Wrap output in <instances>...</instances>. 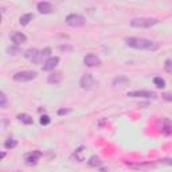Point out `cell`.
Returning <instances> with one entry per match:
<instances>
[{"label": "cell", "mask_w": 172, "mask_h": 172, "mask_svg": "<svg viewBox=\"0 0 172 172\" xmlns=\"http://www.w3.org/2000/svg\"><path fill=\"white\" fill-rule=\"evenodd\" d=\"M125 43L132 48L136 50H147V51H155L159 48V43L149 41L145 38H134V36H129L125 38Z\"/></svg>", "instance_id": "cell-1"}, {"label": "cell", "mask_w": 172, "mask_h": 172, "mask_svg": "<svg viewBox=\"0 0 172 172\" xmlns=\"http://www.w3.org/2000/svg\"><path fill=\"white\" fill-rule=\"evenodd\" d=\"M157 23L159 20L155 18H134L131 20V26L134 28H149Z\"/></svg>", "instance_id": "cell-2"}, {"label": "cell", "mask_w": 172, "mask_h": 172, "mask_svg": "<svg viewBox=\"0 0 172 172\" xmlns=\"http://www.w3.org/2000/svg\"><path fill=\"white\" fill-rule=\"evenodd\" d=\"M38 73L32 70H24V71H18L16 74H14V81L16 82H30L32 79L36 78Z\"/></svg>", "instance_id": "cell-3"}, {"label": "cell", "mask_w": 172, "mask_h": 172, "mask_svg": "<svg viewBox=\"0 0 172 172\" xmlns=\"http://www.w3.org/2000/svg\"><path fill=\"white\" fill-rule=\"evenodd\" d=\"M66 23L71 27H82V26L86 24V19L82 15H78V14H70L66 18Z\"/></svg>", "instance_id": "cell-4"}, {"label": "cell", "mask_w": 172, "mask_h": 172, "mask_svg": "<svg viewBox=\"0 0 172 172\" xmlns=\"http://www.w3.org/2000/svg\"><path fill=\"white\" fill-rule=\"evenodd\" d=\"M128 97H140V98H157V94L151 90H136V91H129Z\"/></svg>", "instance_id": "cell-5"}, {"label": "cell", "mask_w": 172, "mask_h": 172, "mask_svg": "<svg viewBox=\"0 0 172 172\" xmlns=\"http://www.w3.org/2000/svg\"><path fill=\"white\" fill-rule=\"evenodd\" d=\"M79 85H81V88L84 89V90H90V89H93L94 86V78L91 74H85V75H82L81 81H79Z\"/></svg>", "instance_id": "cell-6"}, {"label": "cell", "mask_w": 172, "mask_h": 172, "mask_svg": "<svg viewBox=\"0 0 172 172\" xmlns=\"http://www.w3.org/2000/svg\"><path fill=\"white\" fill-rule=\"evenodd\" d=\"M58 63H59V58H58V57H50V58H48L47 61L43 63L42 70L43 71H51V70H54V69L58 66Z\"/></svg>", "instance_id": "cell-7"}, {"label": "cell", "mask_w": 172, "mask_h": 172, "mask_svg": "<svg viewBox=\"0 0 172 172\" xmlns=\"http://www.w3.org/2000/svg\"><path fill=\"white\" fill-rule=\"evenodd\" d=\"M36 8H38V11L41 14H43V15H48V14L54 12V5L51 4L50 2H41V3H38Z\"/></svg>", "instance_id": "cell-8"}, {"label": "cell", "mask_w": 172, "mask_h": 172, "mask_svg": "<svg viewBox=\"0 0 172 172\" xmlns=\"http://www.w3.org/2000/svg\"><path fill=\"white\" fill-rule=\"evenodd\" d=\"M84 63L89 67H94V66H100L101 65V59L98 58L94 54H88V55L84 58Z\"/></svg>", "instance_id": "cell-9"}, {"label": "cell", "mask_w": 172, "mask_h": 172, "mask_svg": "<svg viewBox=\"0 0 172 172\" xmlns=\"http://www.w3.org/2000/svg\"><path fill=\"white\" fill-rule=\"evenodd\" d=\"M41 156H42V152H39V151H32L28 155H26V163H27V165H35Z\"/></svg>", "instance_id": "cell-10"}, {"label": "cell", "mask_w": 172, "mask_h": 172, "mask_svg": "<svg viewBox=\"0 0 172 172\" xmlns=\"http://www.w3.org/2000/svg\"><path fill=\"white\" fill-rule=\"evenodd\" d=\"M10 38H11V41L15 43V46H19L20 43H24L26 41H27V36H26L24 34H22V32H12Z\"/></svg>", "instance_id": "cell-11"}, {"label": "cell", "mask_w": 172, "mask_h": 172, "mask_svg": "<svg viewBox=\"0 0 172 172\" xmlns=\"http://www.w3.org/2000/svg\"><path fill=\"white\" fill-rule=\"evenodd\" d=\"M50 55H51V48L50 47L43 48V50L39 51V55H38V58L35 59V63H41L43 59H46V61H47V59L50 58Z\"/></svg>", "instance_id": "cell-12"}, {"label": "cell", "mask_w": 172, "mask_h": 172, "mask_svg": "<svg viewBox=\"0 0 172 172\" xmlns=\"http://www.w3.org/2000/svg\"><path fill=\"white\" fill-rule=\"evenodd\" d=\"M39 51L41 50H38V48H28V50L24 53V57L27 59H30V61L35 62V59L38 58V55H39Z\"/></svg>", "instance_id": "cell-13"}, {"label": "cell", "mask_w": 172, "mask_h": 172, "mask_svg": "<svg viewBox=\"0 0 172 172\" xmlns=\"http://www.w3.org/2000/svg\"><path fill=\"white\" fill-rule=\"evenodd\" d=\"M62 79H63V75H62L61 73H53V74L48 75L47 82H48V84H54V85H55V84H61Z\"/></svg>", "instance_id": "cell-14"}, {"label": "cell", "mask_w": 172, "mask_h": 172, "mask_svg": "<svg viewBox=\"0 0 172 172\" xmlns=\"http://www.w3.org/2000/svg\"><path fill=\"white\" fill-rule=\"evenodd\" d=\"M161 132L165 136H171L172 134V122L168 120H163V127H161Z\"/></svg>", "instance_id": "cell-15"}, {"label": "cell", "mask_w": 172, "mask_h": 172, "mask_svg": "<svg viewBox=\"0 0 172 172\" xmlns=\"http://www.w3.org/2000/svg\"><path fill=\"white\" fill-rule=\"evenodd\" d=\"M18 120L20 122H23V124H26V125H31L34 122V120H32V117L31 116H28V114H26V113H22V114H18Z\"/></svg>", "instance_id": "cell-16"}, {"label": "cell", "mask_w": 172, "mask_h": 172, "mask_svg": "<svg viewBox=\"0 0 172 172\" xmlns=\"http://www.w3.org/2000/svg\"><path fill=\"white\" fill-rule=\"evenodd\" d=\"M34 19V14H24V15L20 16V19H19V23H20L22 26H27L28 23Z\"/></svg>", "instance_id": "cell-17"}, {"label": "cell", "mask_w": 172, "mask_h": 172, "mask_svg": "<svg viewBox=\"0 0 172 172\" xmlns=\"http://www.w3.org/2000/svg\"><path fill=\"white\" fill-rule=\"evenodd\" d=\"M20 47L19 46H10V47H7V54L8 55H18V54H20Z\"/></svg>", "instance_id": "cell-18"}, {"label": "cell", "mask_w": 172, "mask_h": 172, "mask_svg": "<svg viewBox=\"0 0 172 172\" xmlns=\"http://www.w3.org/2000/svg\"><path fill=\"white\" fill-rule=\"evenodd\" d=\"M88 164L90 165V167H98V165H101V159H100L98 156H91L90 159H89Z\"/></svg>", "instance_id": "cell-19"}, {"label": "cell", "mask_w": 172, "mask_h": 172, "mask_svg": "<svg viewBox=\"0 0 172 172\" xmlns=\"http://www.w3.org/2000/svg\"><path fill=\"white\" fill-rule=\"evenodd\" d=\"M153 84L156 88H159V89H164L165 88V81L163 78H160V77H155L153 78Z\"/></svg>", "instance_id": "cell-20"}, {"label": "cell", "mask_w": 172, "mask_h": 172, "mask_svg": "<svg viewBox=\"0 0 172 172\" xmlns=\"http://www.w3.org/2000/svg\"><path fill=\"white\" fill-rule=\"evenodd\" d=\"M132 168H151L155 167V163H140V164H129Z\"/></svg>", "instance_id": "cell-21"}, {"label": "cell", "mask_w": 172, "mask_h": 172, "mask_svg": "<svg viewBox=\"0 0 172 172\" xmlns=\"http://www.w3.org/2000/svg\"><path fill=\"white\" fill-rule=\"evenodd\" d=\"M16 145H18V141L14 139H8V140H5V143H4V148H7V149H12Z\"/></svg>", "instance_id": "cell-22"}, {"label": "cell", "mask_w": 172, "mask_h": 172, "mask_svg": "<svg viewBox=\"0 0 172 172\" xmlns=\"http://www.w3.org/2000/svg\"><path fill=\"white\" fill-rule=\"evenodd\" d=\"M128 78H127V77H118V78H116V79H114V81H113V85L114 86H116V85H125V84H128Z\"/></svg>", "instance_id": "cell-23"}, {"label": "cell", "mask_w": 172, "mask_h": 172, "mask_svg": "<svg viewBox=\"0 0 172 172\" xmlns=\"http://www.w3.org/2000/svg\"><path fill=\"white\" fill-rule=\"evenodd\" d=\"M84 149H85L84 147H79L78 149L74 152V156H75V159L78 160V161H82V160H84V157H82V152H84Z\"/></svg>", "instance_id": "cell-24"}, {"label": "cell", "mask_w": 172, "mask_h": 172, "mask_svg": "<svg viewBox=\"0 0 172 172\" xmlns=\"http://www.w3.org/2000/svg\"><path fill=\"white\" fill-rule=\"evenodd\" d=\"M0 108H7V97H5V94L3 93H0Z\"/></svg>", "instance_id": "cell-25"}, {"label": "cell", "mask_w": 172, "mask_h": 172, "mask_svg": "<svg viewBox=\"0 0 172 172\" xmlns=\"http://www.w3.org/2000/svg\"><path fill=\"white\" fill-rule=\"evenodd\" d=\"M164 69H165V71H167V73L172 74V59H167V61H165Z\"/></svg>", "instance_id": "cell-26"}, {"label": "cell", "mask_w": 172, "mask_h": 172, "mask_svg": "<svg viewBox=\"0 0 172 172\" xmlns=\"http://www.w3.org/2000/svg\"><path fill=\"white\" fill-rule=\"evenodd\" d=\"M50 121L51 120H50V117H48L47 114H43V116L41 117V124L42 125H48L50 124Z\"/></svg>", "instance_id": "cell-27"}, {"label": "cell", "mask_w": 172, "mask_h": 172, "mask_svg": "<svg viewBox=\"0 0 172 172\" xmlns=\"http://www.w3.org/2000/svg\"><path fill=\"white\" fill-rule=\"evenodd\" d=\"M161 97L165 100V101H172V93H164Z\"/></svg>", "instance_id": "cell-28"}, {"label": "cell", "mask_w": 172, "mask_h": 172, "mask_svg": "<svg viewBox=\"0 0 172 172\" xmlns=\"http://www.w3.org/2000/svg\"><path fill=\"white\" fill-rule=\"evenodd\" d=\"M70 112H71V109H59L58 114H61L62 116V114H67V113H70Z\"/></svg>", "instance_id": "cell-29"}, {"label": "cell", "mask_w": 172, "mask_h": 172, "mask_svg": "<svg viewBox=\"0 0 172 172\" xmlns=\"http://www.w3.org/2000/svg\"><path fill=\"white\" fill-rule=\"evenodd\" d=\"M59 48H61L62 51H71L73 50L71 47H67V46H59Z\"/></svg>", "instance_id": "cell-30"}, {"label": "cell", "mask_w": 172, "mask_h": 172, "mask_svg": "<svg viewBox=\"0 0 172 172\" xmlns=\"http://www.w3.org/2000/svg\"><path fill=\"white\" fill-rule=\"evenodd\" d=\"M161 163H164V164H170V165H172V160H171V159H164V160H161Z\"/></svg>", "instance_id": "cell-31"}]
</instances>
